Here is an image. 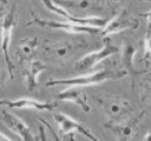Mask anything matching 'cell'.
Returning a JSON list of instances; mask_svg holds the SVG:
<instances>
[{
  "instance_id": "1",
  "label": "cell",
  "mask_w": 151,
  "mask_h": 141,
  "mask_svg": "<svg viewBox=\"0 0 151 141\" xmlns=\"http://www.w3.org/2000/svg\"><path fill=\"white\" fill-rule=\"evenodd\" d=\"M87 46L85 40L82 38L69 37L45 40L43 48L45 55L50 61L63 66Z\"/></svg>"
},
{
  "instance_id": "2",
  "label": "cell",
  "mask_w": 151,
  "mask_h": 141,
  "mask_svg": "<svg viewBox=\"0 0 151 141\" xmlns=\"http://www.w3.org/2000/svg\"><path fill=\"white\" fill-rule=\"evenodd\" d=\"M127 76L126 71L123 70H112V69H104L96 71L91 74H84L76 77L63 80H51L46 82L48 87L55 86L64 85L68 87H84V86L96 85H100L109 80H115L123 78Z\"/></svg>"
},
{
  "instance_id": "3",
  "label": "cell",
  "mask_w": 151,
  "mask_h": 141,
  "mask_svg": "<svg viewBox=\"0 0 151 141\" xmlns=\"http://www.w3.org/2000/svg\"><path fill=\"white\" fill-rule=\"evenodd\" d=\"M108 117L109 122H119L132 116L134 107L125 98L117 96H102L96 98Z\"/></svg>"
},
{
  "instance_id": "4",
  "label": "cell",
  "mask_w": 151,
  "mask_h": 141,
  "mask_svg": "<svg viewBox=\"0 0 151 141\" xmlns=\"http://www.w3.org/2000/svg\"><path fill=\"white\" fill-rule=\"evenodd\" d=\"M146 115L144 110L136 116H131L119 122H109L104 124V127L119 141H129L135 134L142 121Z\"/></svg>"
},
{
  "instance_id": "5",
  "label": "cell",
  "mask_w": 151,
  "mask_h": 141,
  "mask_svg": "<svg viewBox=\"0 0 151 141\" xmlns=\"http://www.w3.org/2000/svg\"><path fill=\"white\" fill-rule=\"evenodd\" d=\"M16 6L15 4H13L8 13L3 18L1 24V51H2L3 56H4V60H5L6 66H7V74L10 79H13L14 65L10 58L9 47H10V40H11L12 32H13V29L16 24H15L16 23Z\"/></svg>"
},
{
  "instance_id": "6",
  "label": "cell",
  "mask_w": 151,
  "mask_h": 141,
  "mask_svg": "<svg viewBox=\"0 0 151 141\" xmlns=\"http://www.w3.org/2000/svg\"><path fill=\"white\" fill-rule=\"evenodd\" d=\"M26 26L37 25L44 28L55 29V30H62L68 33H76V34H88L95 35L101 32V29L96 27H87V26L80 25L70 22H60V21L48 20L37 17L32 14V19L25 24Z\"/></svg>"
},
{
  "instance_id": "7",
  "label": "cell",
  "mask_w": 151,
  "mask_h": 141,
  "mask_svg": "<svg viewBox=\"0 0 151 141\" xmlns=\"http://www.w3.org/2000/svg\"><path fill=\"white\" fill-rule=\"evenodd\" d=\"M119 48L113 43L111 39L109 38H106L104 39V46L101 49L89 53L81 57L76 63V69L81 71L90 70L102 60L119 53Z\"/></svg>"
},
{
  "instance_id": "8",
  "label": "cell",
  "mask_w": 151,
  "mask_h": 141,
  "mask_svg": "<svg viewBox=\"0 0 151 141\" xmlns=\"http://www.w3.org/2000/svg\"><path fill=\"white\" fill-rule=\"evenodd\" d=\"M121 47L120 60H121V64L123 68V70L126 71L127 75L129 76L130 79H131V88L133 90H134L136 78L142 74H147L149 72V70L147 69L139 70L135 67L134 57L137 53V48L130 39H124Z\"/></svg>"
},
{
  "instance_id": "9",
  "label": "cell",
  "mask_w": 151,
  "mask_h": 141,
  "mask_svg": "<svg viewBox=\"0 0 151 141\" xmlns=\"http://www.w3.org/2000/svg\"><path fill=\"white\" fill-rule=\"evenodd\" d=\"M139 26V19L126 9H123L109 21L106 27L101 30V34L104 36H108L125 30H136Z\"/></svg>"
},
{
  "instance_id": "10",
  "label": "cell",
  "mask_w": 151,
  "mask_h": 141,
  "mask_svg": "<svg viewBox=\"0 0 151 141\" xmlns=\"http://www.w3.org/2000/svg\"><path fill=\"white\" fill-rule=\"evenodd\" d=\"M1 120L13 132L21 137L22 141H38L23 120L11 113L1 110Z\"/></svg>"
},
{
  "instance_id": "11",
  "label": "cell",
  "mask_w": 151,
  "mask_h": 141,
  "mask_svg": "<svg viewBox=\"0 0 151 141\" xmlns=\"http://www.w3.org/2000/svg\"><path fill=\"white\" fill-rule=\"evenodd\" d=\"M55 122L58 124L60 131L64 134H68L72 132H77L82 135L85 136L90 141H101L93 135L87 129L80 123L77 122L70 116L61 113H56L54 116Z\"/></svg>"
},
{
  "instance_id": "12",
  "label": "cell",
  "mask_w": 151,
  "mask_h": 141,
  "mask_svg": "<svg viewBox=\"0 0 151 141\" xmlns=\"http://www.w3.org/2000/svg\"><path fill=\"white\" fill-rule=\"evenodd\" d=\"M0 104L12 109H35L39 111H52L58 106L57 101L43 102L28 98L16 100H1Z\"/></svg>"
},
{
  "instance_id": "13",
  "label": "cell",
  "mask_w": 151,
  "mask_h": 141,
  "mask_svg": "<svg viewBox=\"0 0 151 141\" xmlns=\"http://www.w3.org/2000/svg\"><path fill=\"white\" fill-rule=\"evenodd\" d=\"M57 100L69 101L78 106L84 113H89L90 110V105L87 101L86 94L79 87H68L63 91H60L57 95Z\"/></svg>"
},
{
  "instance_id": "14",
  "label": "cell",
  "mask_w": 151,
  "mask_h": 141,
  "mask_svg": "<svg viewBox=\"0 0 151 141\" xmlns=\"http://www.w3.org/2000/svg\"><path fill=\"white\" fill-rule=\"evenodd\" d=\"M39 45L37 37L25 38L18 42L16 47V54L20 64L27 63L33 60Z\"/></svg>"
},
{
  "instance_id": "15",
  "label": "cell",
  "mask_w": 151,
  "mask_h": 141,
  "mask_svg": "<svg viewBox=\"0 0 151 141\" xmlns=\"http://www.w3.org/2000/svg\"><path fill=\"white\" fill-rule=\"evenodd\" d=\"M46 66L40 60H32L26 63L23 70L26 87L29 91H33L38 85V77L46 69Z\"/></svg>"
},
{
  "instance_id": "16",
  "label": "cell",
  "mask_w": 151,
  "mask_h": 141,
  "mask_svg": "<svg viewBox=\"0 0 151 141\" xmlns=\"http://www.w3.org/2000/svg\"><path fill=\"white\" fill-rule=\"evenodd\" d=\"M140 16L148 20L147 33L145 38V59L148 60L151 59V11L141 13Z\"/></svg>"
},
{
  "instance_id": "17",
  "label": "cell",
  "mask_w": 151,
  "mask_h": 141,
  "mask_svg": "<svg viewBox=\"0 0 151 141\" xmlns=\"http://www.w3.org/2000/svg\"><path fill=\"white\" fill-rule=\"evenodd\" d=\"M142 101L151 102V72L147 73L142 84Z\"/></svg>"
},
{
  "instance_id": "18",
  "label": "cell",
  "mask_w": 151,
  "mask_h": 141,
  "mask_svg": "<svg viewBox=\"0 0 151 141\" xmlns=\"http://www.w3.org/2000/svg\"><path fill=\"white\" fill-rule=\"evenodd\" d=\"M40 121H41V122H42V124H43L45 126H46V127H47L48 129H49V131L51 132V134H52L53 137H54V140H55V141H62L61 139H60V137H59V136L57 135V133H56V132L54 131V129H53L52 127H51V126L50 125V124H49V122H47V121H46V120L43 119V118H41V119H40Z\"/></svg>"
},
{
  "instance_id": "19",
  "label": "cell",
  "mask_w": 151,
  "mask_h": 141,
  "mask_svg": "<svg viewBox=\"0 0 151 141\" xmlns=\"http://www.w3.org/2000/svg\"><path fill=\"white\" fill-rule=\"evenodd\" d=\"M39 137H40V141H49L46 137L45 127L42 124L39 126Z\"/></svg>"
},
{
  "instance_id": "20",
  "label": "cell",
  "mask_w": 151,
  "mask_h": 141,
  "mask_svg": "<svg viewBox=\"0 0 151 141\" xmlns=\"http://www.w3.org/2000/svg\"><path fill=\"white\" fill-rule=\"evenodd\" d=\"M142 141H151V131L149 132L144 137Z\"/></svg>"
},
{
  "instance_id": "21",
  "label": "cell",
  "mask_w": 151,
  "mask_h": 141,
  "mask_svg": "<svg viewBox=\"0 0 151 141\" xmlns=\"http://www.w3.org/2000/svg\"><path fill=\"white\" fill-rule=\"evenodd\" d=\"M0 140L1 141H12L8 137H7V136H6L5 134H3V133H1V137H0Z\"/></svg>"
},
{
  "instance_id": "22",
  "label": "cell",
  "mask_w": 151,
  "mask_h": 141,
  "mask_svg": "<svg viewBox=\"0 0 151 141\" xmlns=\"http://www.w3.org/2000/svg\"><path fill=\"white\" fill-rule=\"evenodd\" d=\"M68 141H76L75 137L73 134H70V137H69V138H68Z\"/></svg>"
}]
</instances>
